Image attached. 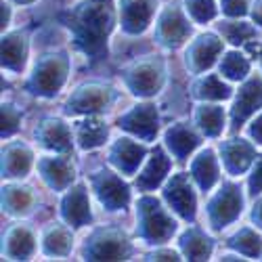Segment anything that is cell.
<instances>
[{"label": "cell", "mask_w": 262, "mask_h": 262, "mask_svg": "<svg viewBox=\"0 0 262 262\" xmlns=\"http://www.w3.org/2000/svg\"><path fill=\"white\" fill-rule=\"evenodd\" d=\"M118 126L143 143H154L160 133V116L156 103H139L118 118Z\"/></svg>", "instance_id": "8fae6325"}, {"label": "cell", "mask_w": 262, "mask_h": 262, "mask_svg": "<svg viewBox=\"0 0 262 262\" xmlns=\"http://www.w3.org/2000/svg\"><path fill=\"white\" fill-rule=\"evenodd\" d=\"M91 187L99 204L107 212H120L130 206V189L120 177V172L101 168L91 174Z\"/></svg>", "instance_id": "30bf717a"}, {"label": "cell", "mask_w": 262, "mask_h": 262, "mask_svg": "<svg viewBox=\"0 0 262 262\" xmlns=\"http://www.w3.org/2000/svg\"><path fill=\"white\" fill-rule=\"evenodd\" d=\"M177 233L174 212L154 195H143L137 202V235L149 246H162Z\"/></svg>", "instance_id": "3957f363"}, {"label": "cell", "mask_w": 262, "mask_h": 262, "mask_svg": "<svg viewBox=\"0 0 262 262\" xmlns=\"http://www.w3.org/2000/svg\"><path fill=\"white\" fill-rule=\"evenodd\" d=\"M195 128L198 126H191L189 122H177L164 133V145L174 160L185 162L200 147L202 137Z\"/></svg>", "instance_id": "44dd1931"}, {"label": "cell", "mask_w": 262, "mask_h": 262, "mask_svg": "<svg viewBox=\"0 0 262 262\" xmlns=\"http://www.w3.org/2000/svg\"><path fill=\"white\" fill-rule=\"evenodd\" d=\"M145 260H156V262H164V260H181V254L172 248H162V250H154L151 254H147Z\"/></svg>", "instance_id": "ab89813d"}, {"label": "cell", "mask_w": 262, "mask_h": 262, "mask_svg": "<svg viewBox=\"0 0 262 262\" xmlns=\"http://www.w3.org/2000/svg\"><path fill=\"white\" fill-rule=\"evenodd\" d=\"M246 133L254 145H262V109H260V114L246 126Z\"/></svg>", "instance_id": "f35d334b"}, {"label": "cell", "mask_w": 262, "mask_h": 262, "mask_svg": "<svg viewBox=\"0 0 262 262\" xmlns=\"http://www.w3.org/2000/svg\"><path fill=\"white\" fill-rule=\"evenodd\" d=\"M262 109V78L260 76H250L239 86V91L233 97L231 105V126L233 130L242 128L254 114Z\"/></svg>", "instance_id": "4fadbf2b"}, {"label": "cell", "mask_w": 262, "mask_h": 262, "mask_svg": "<svg viewBox=\"0 0 262 262\" xmlns=\"http://www.w3.org/2000/svg\"><path fill=\"white\" fill-rule=\"evenodd\" d=\"M179 250L187 260H208L212 256L214 242L204 229L189 227L179 237Z\"/></svg>", "instance_id": "83f0119b"}, {"label": "cell", "mask_w": 262, "mask_h": 262, "mask_svg": "<svg viewBox=\"0 0 262 262\" xmlns=\"http://www.w3.org/2000/svg\"><path fill=\"white\" fill-rule=\"evenodd\" d=\"M191 95L198 101L221 103L233 97V89L221 74H202L191 86Z\"/></svg>", "instance_id": "4316f807"}, {"label": "cell", "mask_w": 262, "mask_h": 262, "mask_svg": "<svg viewBox=\"0 0 262 262\" xmlns=\"http://www.w3.org/2000/svg\"><path fill=\"white\" fill-rule=\"evenodd\" d=\"M256 160V147L252 141L233 137L221 145V164L229 177H242Z\"/></svg>", "instance_id": "e0dca14e"}, {"label": "cell", "mask_w": 262, "mask_h": 262, "mask_svg": "<svg viewBox=\"0 0 262 262\" xmlns=\"http://www.w3.org/2000/svg\"><path fill=\"white\" fill-rule=\"evenodd\" d=\"M38 250L36 237L30 227L13 225L3 242V258L7 260H30Z\"/></svg>", "instance_id": "603a6c76"}, {"label": "cell", "mask_w": 262, "mask_h": 262, "mask_svg": "<svg viewBox=\"0 0 262 262\" xmlns=\"http://www.w3.org/2000/svg\"><path fill=\"white\" fill-rule=\"evenodd\" d=\"M216 30L223 36V40L233 47H246L250 40H256L258 36V28L254 24L244 21V19H233V17L216 24Z\"/></svg>", "instance_id": "1f68e13d"}, {"label": "cell", "mask_w": 262, "mask_h": 262, "mask_svg": "<svg viewBox=\"0 0 262 262\" xmlns=\"http://www.w3.org/2000/svg\"><path fill=\"white\" fill-rule=\"evenodd\" d=\"M185 11L195 24H208L218 15V7L214 0H185Z\"/></svg>", "instance_id": "e575fe53"}, {"label": "cell", "mask_w": 262, "mask_h": 262, "mask_svg": "<svg viewBox=\"0 0 262 262\" xmlns=\"http://www.w3.org/2000/svg\"><path fill=\"white\" fill-rule=\"evenodd\" d=\"M250 9H252V0H221V11L233 19L246 17Z\"/></svg>", "instance_id": "74e56055"}, {"label": "cell", "mask_w": 262, "mask_h": 262, "mask_svg": "<svg viewBox=\"0 0 262 262\" xmlns=\"http://www.w3.org/2000/svg\"><path fill=\"white\" fill-rule=\"evenodd\" d=\"M227 246L242 254L244 258H260L262 256V235L252 227H242L237 233L229 237Z\"/></svg>", "instance_id": "836d02e7"}, {"label": "cell", "mask_w": 262, "mask_h": 262, "mask_svg": "<svg viewBox=\"0 0 262 262\" xmlns=\"http://www.w3.org/2000/svg\"><path fill=\"white\" fill-rule=\"evenodd\" d=\"M189 15L179 5H168L160 13L154 30V40L164 49H179L191 36Z\"/></svg>", "instance_id": "9c48e42d"}, {"label": "cell", "mask_w": 262, "mask_h": 262, "mask_svg": "<svg viewBox=\"0 0 262 262\" xmlns=\"http://www.w3.org/2000/svg\"><path fill=\"white\" fill-rule=\"evenodd\" d=\"M0 116H3V139H9L21 128V109L13 103H3Z\"/></svg>", "instance_id": "d590c367"}, {"label": "cell", "mask_w": 262, "mask_h": 262, "mask_svg": "<svg viewBox=\"0 0 262 262\" xmlns=\"http://www.w3.org/2000/svg\"><path fill=\"white\" fill-rule=\"evenodd\" d=\"M248 195L250 198H260L262 195V156H258L250 168V177H248Z\"/></svg>", "instance_id": "8d00e7d4"}, {"label": "cell", "mask_w": 262, "mask_h": 262, "mask_svg": "<svg viewBox=\"0 0 262 262\" xmlns=\"http://www.w3.org/2000/svg\"><path fill=\"white\" fill-rule=\"evenodd\" d=\"M218 74H221L225 80L229 82H242L248 78L250 74V59L246 53L242 51H229L223 53V57L218 59Z\"/></svg>", "instance_id": "d6a6232c"}, {"label": "cell", "mask_w": 262, "mask_h": 262, "mask_svg": "<svg viewBox=\"0 0 262 262\" xmlns=\"http://www.w3.org/2000/svg\"><path fill=\"white\" fill-rule=\"evenodd\" d=\"M74 139L82 151H93L107 143V126L101 118L86 116L74 128Z\"/></svg>", "instance_id": "f1b7e54d"}, {"label": "cell", "mask_w": 262, "mask_h": 262, "mask_svg": "<svg viewBox=\"0 0 262 262\" xmlns=\"http://www.w3.org/2000/svg\"><path fill=\"white\" fill-rule=\"evenodd\" d=\"M70 70H72V61H70L68 53L45 51V53H40L36 57L26 89L34 97L53 99L55 95L61 93L65 82H68Z\"/></svg>", "instance_id": "7a4b0ae2"}, {"label": "cell", "mask_w": 262, "mask_h": 262, "mask_svg": "<svg viewBox=\"0 0 262 262\" xmlns=\"http://www.w3.org/2000/svg\"><path fill=\"white\" fill-rule=\"evenodd\" d=\"M158 15V0H120L118 21L124 34H143Z\"/></svg>", "instance_id": "5bb4252c"}, {"label": "cell", "mask_w": 262, "mask_h": 262, "mask_svg": "<svg viewBox=\"0 0 262 262\" xmlns=\"http://www.w3.org/2000/svg\"><path fill=\"white\" fill-rule=\"evenodd\" d=\"M191 181H193L191 174L177 172L166 181L164 191H162L164 204L187 223H191L195 214H198V193H195Z\"/></svg>", "instance_id": "ba28073f"}, {"label": "cell", "mask_w": 262, "mask_h": 262, "mask_svg": "<svg viewBox=\"0 0 262 262\" xmlns=\"http://www.w3.org/2000/svg\"><path fill=\"white\" fill-rule=\"evenodd\" d=\"M74 248V235L70 225L65 223H51L45 231H42V252L51 258H65L72 254Z\"/></svg>", "instance_id": "484cf974"}, {"label": "cell", "mask_w": 262, "mask_h": 262, "mask_svg": "<svg viewBox=\"0 0 262 262\" xmlns=\"http://www.w3.org/2000/svg\"><path fill=\"white\" fill-rule=\"evenodd\" d=\"M147 158V149L139 139H130V137H120L112 147H109V162L112 166L124 174V177H135L139 174L141 166L145 164Z\"/></svg>", "instance_id": "2e32d148"}, {"label": "cell", "mask_w": 262, "mask_h": 262, "mask_svg": "<svg viewBox=\"0 0 262 262\" xmlns=\"http://www.w3.org/2000/svg\"><path fill=\"white\" fill-rule=\"evenodd\" d=\"M193 124L198 126V130L204 137H210V139L221 137L225 126H227L225 107L221 103L202 101L193 112Z\"/></svg>", "instance_id": "d4e9b609"}, {"label": "cell", "mask_w": 262, "mask_h": 262, "mask_svg": "<svg viewBox=\"0 0 262 262\" xmlns=\"http://www.w3.org/2000/svg\"><path fill=\"white\" fill-rule=\"evenodd\" d=\"M252 223H254V227H258L262 231V195L256 198V204L252 208Z\"/></svg>", "instance_id": "60d3db41"}, {"label": "cell", "mask_w": 262, "mask_h": 262, "mask_svg": "<svg viewBox=\"0 0 262 262\" xmlns=\"http://www.w3.org/2000/svg\"><path fill=\"white\" fill-rule=\"evenodd\" d=\"M260 61H262V53H260Z\"/></svg>", "instance_id": "f6af8a7d"}, {"label": "cell", "mask_w": 262, "mask_h": 262, "mask_svg": "<svg viewBox=\"0 0 262 262\" xmlns=\"http://www.w3.org/2000/svg\"><path fill=\"white\" fill-rule=\"evenodd\" d=\"M114 0H84L68 13V26L74 34L76 49L91 61L105 57L107 40L116 26Z\"/></svg>", "instance_id": "6da1fadb"}, {"label": "cell", "mask_w": 262, "mask_h": 262, "mask_svg": "<svg viewBox=\"0 0 262 262\" xmlns=\"http://www.w3.org/2000/svg\"><path fill=\"white\" fill-rule=\"evenodd\" d=\"M0 19H3V30L11 26V5L3 0V9H0Z\"/></svg>", "instance_id": "7bdbcfd3"}, {"label": "cell", "mask_w": 262, "mask_h": 262, "mask_svg": "<svg viewBox=\"0 0 262 262\" xmlns=\"http://www.w3.org/2000/svg\"><path fill=\"white\" fill-rule=\"evenodd\" d=\"M28 61V42L21 32L3 36V70L21 74Z\"/></svg>", "instance_id": "f546056e"}, {"label": "cell", "mask_w": 262, "mask_h": 262, "mask_svg": "<svg viewBox=\"0 0 262 262\" xmlns=\"http://www.w3.org/2000/svg\"><path fill=\"white\" fill-rule=\"evenodd\" d=\"M133 252L128 237L118 227L95 229L82 246L84 260H126Z\"/></svg>", "instance_id": "8992f818"}, {"label": "cell", "mask_w": 262, "mask_h": 262, "mask_svg": "<svg viewBox=\"0 0 262 262\" xmlns=\"http://www.w3.org/2000/svg\"><path fill=\"white\" fill-rule=\"evenodd\" d=\"M38 174L51 191H68L74 185L76 168L68 156H45L38 160Z\"/></svg>", "instance_id": "ac0fdd59"}, {"label": "cell", "mask_w": 262, "mask_h": 262, "mask_svg": "<svg viewBox=\"0 0 262 262\" xmlns=\"http://www.w3.org/2000/svg\"><path fill=\"white\" fill-rule=\"evenodd\" d=\"M34 166V154L26 143H7L3 147V179H24Z\"/></svg>", "instance_id": "cb8c5ba5"}, {"label": "cell", "mask_w": 262, "mask_h": 262, "mask_svg": "<svg viewBox=\"0 0 262 262\" xmlns=\"http://www.w3.org/2000/svg\"><path fill=\"white\" fill-rule=\"evenodd\" d=\"M116 101V91L103 82H86L68 97L63 112L68 116H97L105 114Z\"/></svg>", "instance_id": "52a82bcc"}, {"label": "cell", "mask_w": 262, "mask_h": 262, "mask_svg": "<svg viewBox=\"0 0 262 262\" xmlns=\"http://www.w3.org/2000/svg\"><path fill=\"white\" fill-rule=\"evenodd\" d=\"M122 78H124L126 89L135 97H141V99L156 97L162 91L164 78H166L164 61L156 55L137 59L124 70Z\"/></svg>", "instance_id": "277c9868"}, {"label": "cell", "mask_w": 262, "mask_h": 262, "mask_svg": "<svg viewBox=\"0 0 262 262\" xmlns=\"http://www.w3.org/2000/svg\"><path fill=\"white\" fill-rule=\"evenodd\" d=\"M61 218L63 223H68L74 229L80 227H89L93 223V208H91V198H89V189L84 183L72 185L65 191L63 200H61Z\"/></svg>", "instance_id": "9a60e30c"}, {"label": "cell", "mask_w": 262, "mask_h": 262, "mask_svg": "<svg viewBox=\"0 0 262 262\" xmlns=\"http://www.w3.org/2000/svg\"><path fill=\"white\" fill-rule=\"evenodd\" d=\"M225 49V40L223 36L216 34H202L198 38H193L189 42V47L185 51V61H187V70L195 76H202L208 72L212 65L223 57Z\"/></svg>", "instance_id": "7c38bea8"}, {"label": "cell", "mask_w": 262, "mask_h": 262, "mask_svg": "<svg viewBox=\"0 0 262 262\" xmlns=\"http://www.w3.org/2000/svg\"><path fill=\"white\" fill-rule=\"evenodd\" d=\"M244 212V189L237 183H223L206 206V221L212 231L231 227Z\"/></svg>", "instance_id": "5b68a950"}, {"label": "cell", "mask_w": 262, "mask_h": 262, "mask_svg": "<svg viewBox=\"0 0 262 262\" xmlns=\"http://www.w3.org/2000/svg\"><path fill=\"white\" fill-rule=\"evenodd\" d=\"M34 137L40 143V147L53 151V154H70L76 141L72 128L59 118H45L36 126Z\"/></svg>", "instance_id": "d6986e66"}, {"label": "cell", "mask_w": 262, "mask_h": 262, "mask_svg": "<svg viewBox=\"0 0 262 262\" xmlns=\"http://www.w3.org/2000/svg\"><path fill=\"white\" fill-rule=\"evenodd\" d=\"M170 170H172V156L166 154L164 147H156V151L145 160L143 168L137 174V189H141L143 193L158 189L168 181Z\"/></svg>", "instance_id": "ffe728a7"}, {"label": "cell", "mask_w": 262, "mask_h": 262, "mask_svg": "<svg viewBox=\"0 0 262 262\" xmlns=\"http://www.w3.org/2000/svg\"><path fill=\"white\" fill-rule=\"evenodd\" d=\"M250 15H252V19H254V24L262 28V0H254L252 9H250Z\"/></svg>", "instance_id": "b9f144b4"}, {"label": "cell", "mask_w": 262, "mask_h": 262, "mask_svg": "<svg viewBox=\"0 0 262 262\" xmlns=\"http://www.w3.org/2000/svg\"><path fill=\"white\" fill-rule=\"evenodd\" d=\"M221 172H223V164L221 158H216V154L212 149H204L195 156L189 164V174L195 181L202 191H210L212 187L218 185L221 181Z\"/></svg>", "instance_id": "7402d4cb"}, {"label": "cell", "mask_w": 262, "mask_h": 262, "mask_svg": "<svg viewBox=\"0 0 262 262\" xmlns=\"http://www.w3.org/2000/svg\"><path fill=\"white\" fill-rule=\"evenodd\" d=\"M15 5H21V7H26V5H34L36 0H13Z\"/></svg>", "instance_id": "ee69618b"}, {"label": "cell", "mask_w": 262, "mask_h": 262, "mask_svg": "<svg viewBox=\"0 0 262 262\" xmlns=\"http://www.w3.org/2000/svg\"><path fill=\"white\" fill-rule=\"evenodd\" d=\"M36 206V193L26 185H7L3 189V210L11 216H26Z\"/></svg>", "instance_id": "4dcf8cb0"}]
</instances>
